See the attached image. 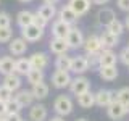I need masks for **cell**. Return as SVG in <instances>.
Listing matches in <instances>:
<instances>
[{
    "label": "cell",
    "instance_id": "5",
    "mask_svg": "<svg viewBox=\"0 0 129 121\" xmlns=\"http://www.w3.org/2000/svg\"><path fill=\"white\" fill-rule=\"evenodd\" d=\"M84 34H82V31L79 29V27H73L71 26V29L70 32H68V36H66V44H68V47L70 48H81L82 47V44H84Z\"/></svg>",
    "mask_w": 129,
    "mask_h": 121
},
{
    "label": "cell",
    "instance_id": "20",
    "mask_svg": "<svg viewBox=\"0 0 129 121\" xmlns=\"http://www.w3.org/2000/svg\"><path fill=\"white\" fill-rule=\"evenodd\" d=\"M115 18H116L115 11H113L111 8H108V7H103L102 10H99V13H97V23L102 24V26H108Z\"/></svg>",
    "mask_w": 129,
    "mask_h": 121
},
{
    "label": "cell",
    "instance_id": "11",
    "mask_svg": "<svg viewBox=\"0 0 129 121\" xmlns=\"http://www.w3.org/2000/svg\"><path fill=\"white\" fill-rule=\"evenodd\" d=\"M71 71L76 76H82L86 71H89V63L86 55H76L73 56V63H71Z\"/></svg>",
    "mask_w": 129,
    "mask_h": 121
},
{
    "label": "cell",
    "instance_id": "8",
    "mask_svg": "<svg viewBox=\"0 0 129 121\" xmlns=\"http://www.w3.org/2000/svg\"><path fill=\"white\" fill-rule=\"evenodd\" d=\"M82 48L86 53H97V52L102 50V42H100V36L97 34H90L84 39Z\"/></svg>",
    "mask_w": 129,
    "mask_h": 121
},
{
    "label": "cell",
    "instance_id": "6",
    "mask_svg": "<svg viewBox=\"0 0 129 121\" xmlns=\"http://www.w3.org/2000/svg\"><path fill=\"white\" fill-rule=\"evenodd\" d=\"M21 37L26 42H37L44 37V29L37 27L36 24H31V26H26L21 29Z\"/></svg>",
    "mask_w": 129,
    "mask_h": 121
},
{
    "label": "cell",
    "instance_id": "48",
    "mask_svg": "<svg viewBox=\"0 0 129 121\" xmlns=\"http://www.w3.org/2000/svg\"><path fill=\"white\" fill-rule=\"evenodd\" d=\"M0 121H7V115L5 116H0Z\"/></svg>",
    "mask_w": 129,
    "mask_h": 121
},
{
    "label": "cell",
    "instance_id": "34",
    "mask_svg": "<svg viewBox=\"0 0 129 121\" xmlns=\"http://www.w3.org/2000/svg\"><path fill=\"white\" fill-rule=\"evenodd\" d=\"M11 39H13L11 27H0V44H8Z\"/></svg>",
    "mask_w": 129,
    "mask_h": 121
},
{
    "label": "cell",
    "instance_id": "46",
    "mask_svg": "<svg viewBox=\"0 0 129 121\" xmlns=\"http://www.w3.org/2000/svg\"><path fill=\"white\" fill-rule=\"evenodd\" d=\"M124 27H126V29L129 31V15L126 16V19H124Z\"/></svg>",
    "mask_w": 129,
    "mask_h": 121
},
{
    "label": "cell",
    "instance_id": "35",
    "mask_svg": "<svg viewBox=\"0 0 129 121\" xmlns=\"http://www.w3.org/2000/svg\"><path fill=\"white\" fill-rule=\"evenodd\" d=\"M13 95H15V92H11L10 89L8 87H5L2 84V86H0V102H10L11 99H13Z\"/></svg>",
    "mask_w": 129,
    "mask_h": 121
},
{
    "label": "cell",
    "instance_id": "4",
    "mask_svg": "<svg viewBox=\"0 0 129 121\" xmlns=\"http://www.w3.org/2000/svg\"><path fill=\"white\" fill-rule=\"evenodd\" d=\"M115 100H116V92L110 90V89H99L95 92V105L102 108H107Z\"/></svg>",
    "mask_w": 129,
    "mask_h": 121
},
{
    "label": "cell",
    "instance_id": "26",
    "mask_svg": "<svg viewBox=\"0 0 129 121\" xmlns=\"http://www.w3.org/2000/svg\"><path fill=\"white\" fill-rule=\"evenodd\" d=\"M78 105L81 108H92L95 105V94L90 90L84 92V94L78 95Z\"/></svg>",
    "mask_w": 129,
    "mask_h": 121
},
{
    "label": "cell",
    "instance_id": "43",
    "mask_svg": "<svg viewBox=\"0 0 129 121\" xmlns=\"http://www.w3.org/2000/svg\"><path fill=\"white\" fill-rule=\"evenodd\" d=\"M92 3H95V5H107L110 0H90Z\"/></svg>",
    "mask_w": 129,
    "mask_h": 121
},
{
    "label": "cell",
    "instance_id": "1",
    "mask_svg": "<svg viewBox=\"0 0 129 121\" xmlns=\"http://www.w3.org/2000/svg\"><path fill=\"white\" fill-rule=\"evenodd\" d=\"M53 110L58 116H68L74 110V102L70 95H58L53 102Z\"/></svg>",
    "mask_w": 129,
    "mask_h": 121
},
{
    "label": "cell",
    "instance_id": "17",
    "mask_svg": "<svg viewBox=\"0 0 129 121\" xmlns=\"http://www.w3.org/2000/svg\"><path fill=\"white\" fill-rule=\"evenodd\" d=\"M70 29H71L70 24L63 23L61 19H56V21H53V24H52V36H53V37H58V39H66Z\"/></svg>",
    "mask_w": 129,
    "mask_h": 121
},
{
    "label": "cell",
    "instance_id": "3",
    "mask_svg": "<svg viewBox=\"0 0 129 121\" xmlns=\"http://www.w3.org/2000/svg\"><path fill=\"white\" fill-rule=\"evenodd\" d=\"M70 90L73 95H81L84 94V92L90 90V82H89L87 78H84V76H76V78L71 79V84H70Z\"/></svg>",
    "mask_w": 129,
    "mask_h": 121
},
{
    "label": "cell",
    "instance_id": "27",
    "mask_svg": "<svg viewBox=\"0 0 129 121\" xmlns=\"http://www.w3.org/2000/svg\"><path fill=\"white\" fill-rule=\"evenodd\" d=\"M99 76L103 81H115L118 78V68L115 66H100L99 68Z\"/></svg>",
    "mask_w": 129,
    "mask_h": 121
},
{
    "label": "cell",
    "instance_id": "2",
    "mask_svg": "<svg viewBox=\"0 0 129 121\" xmlns=\"http://www.w3.org/2000/svg\"><path fill=\"white\" fill-rule=\"evenodd\" d=\"M129 113V107H124L123 103H119L118 100H115V102H111L110 105L107 107V115L110 119H123L124 116H126Z\"/></svg>",
    "mask_w": 129,
    "mask_h": 121
},
{
    "label": "cell",
    "instance_id": "23",
    "mask_svg": "<svg viewBox=\"0 0 129 121\" xmlns=\"http://www.w3.org/2000/svg\"><path fill=\"white\" fill-rule=\"evenodd\" d=\"M39 16H42L44 19H47V21H50V19H53L55 16H56V8L55 5H50V3H44V5H40L37 8V11H36Z\"/></svg>",
    "mask_w": 129,
    "mask_h": 121
},
{
    "label": "cell",
    "instance_id": "12",
    "mask_svg": "<svg viewBox=\"0 0 129 121\" xmlns=\"http://www.w3.org/2000/svg\"><path fill=\"white\" fill-rule=\"evenodd\" d=\"M48 116L47 107L42 103H32L29 108V119L31 121H45Z\"/></svg>",
    "mask_w": 129,
    "mask_h": 121
},
{
    "label": "cell",
    "instance_id": "33",
    "mask_svg": "<svg viewBox=\"0 0 129 121\" xmlns=\"http://www.w3.org/2000/svg\"><path fill=\"white\" fill-rule=\"evenodd\" d=\"M21 110H23V107L15 99L7 102V115H18V113H21Z\"/></svg>",
    "mask_w": 129,
    "mask_h": 121
},
{
    "label": "cell",
    "instance_id": "18",
    "mask_svg": "<svg viewBox=\"0 0 129 121\" xmlns=\"http://www.w3.org/2000/svg\"><path fill=\"white\" fill-rule=\"evenodd\" d=\"M58 19H61L63 23H66V24H70V26H73V24H74V23L79 19V16L76 15L68 5H63V7L58 10Z\"/></svg>",
    "mask_w": 129,
    "mask_h": 121
},
{
    "label": "cell",
    "instance_id": "39",
    "mask_svg": "<svg viewBox=\"0 0 129 121\" xmlns=\"http://www.w3.org/2000/svg\"><path fill=\"white\" fill-rule=\"evenodd\" d=\"M47 19H44L42 16H39L37 13H34V21H32V24H36L37 27H40V29H45L47 27Z\"/></svg>",
    "mask_w": 129,
    "mask_h": 121
},
{
    "label": "cell",
    "instance_id": "38",
    "mask_svg": "<svg viewBox=\"0 0 129 121\" xmlns=\"http://www.w3.org/2000/svg\"><path fill=\"white\" fill-rule=\"evenodd\" d=\"M118 60L123 65H126V66H129V47H124L123 50L119 52V55H118Z\"/></svg>",
    "mask_w": 129,
    "mask_h": 121
},
{
    "label": "cell",
    "instance_id": "42",
    "mask_svg": "<svg viewBox=\"0 0 129 121\" xmlns=\"http://www.w3.org/2000/svg\"><path fill=\"white\" fill-rule=\"evenodd\" d=\"M5 115H7V103L0 102V116H5Z\"/></svg>",
    "mask_w": 129,
    "mask_h": 121
},
{
    "label": "cell",
    "instance_id": "44",
    "mask_svg": "<svg viewBox=\"0 0 129 121\" xmlns=\"http://www.w3.org/2000/svg\"><path fill=\"white\" fill-rule=\"evenodd\" d=\"M48 121H64V118H63V116H58V115H56V116H52Z\"/></svg>",
    "mask_w": 129,
    "mask_h": 121
},
{
    "label": "cell",
    "instance_id": "52",
    "mask_svg": "<svg viewBox=\"0 0 129 121\" xmlns=\"http://www.w3.org/2000/svg\"><path fill=\"white\" fill-rule=\"evenodd\" d=\"M127 68H129V66H127Z\"/></svg>",
    "mask_w": 129,
    "mask_h": 121
},
{
    "label": "cell",
    "instance_id": "16",
    "mask_svg": "<svg viewBox=\"0 0 129 121\" xmlns=\"http://www.w3.org/2000/svg\"><path fill=\"white\" fill-rule=\"evenodd\" d=\"M116 60H118V56H116V53L113 50H110V48H102L100 50V58H99L100 66H115Z\"/></svg>",
    "mask_w": 129,
    "mask_h": 121
},
{
    "label": "cell",
    "instance_id": "21",
    "mask_svg": "<svg viewBox=\"0 0 129 121\" xmlns=\"http://www.w3.org/2000/svg\"><path fill=\"white\" fill-rule=\"evenodd\" d=\"M100 42H102V48H111L116 47L119 44V37L115 34H111V32L108 31H103L102 34H100Z\"/></svg>",
    "mask_w": 129,
    "mask_h": 121
},
{
    "label": "cell",
    "instance_id": "14",
    "mask_svg": "<svg viewBox=\"0 0 129 121\" xmlns=\"http://www.w3.org/2000/svg\"><path fill=\"white\" fill-rule=\"evenodd\" d=\"M13 99L18 102L21 107H31L32 103H34V95H32L31 90H26V89H19V90H16V94L13 95Z\"/></svg>",
    "mask_w": 129,
    "mask_h": 121
},
{
    "label": "cell",
    "instance_id": "45",
    "mask_svg": "<svg viewBox=\"0 0 129 121\" xmlns=\"http://www.w3.org/2000/svg\"><path fill=\"white\" fill-rule=\"evenodd\" d=\"M60 0H44V3H50V5H55V3H58Z\"/></svg>",
    "mask_w": 129,
    "mask_h": 121
},
{
    "label": "cell",
    "instance_id": "29",
    "mask_svg": "<svg viewBox=\"0 0 129 121\" xmlns=\"http://www.w3.org/2000/svg\"><path fill=\"white\" fill-rule=\"evenodd\" d=\"M48 86L45 82H39V84H34L31 89V92H32V95H34V99H37V100H42V99H45V97L48 95Z\"/></svg>",
    "mask_w": 129,
    "mask_h": 121
},
{
    "label": "cell",
    "instance_id": "24",
    "mask_svg": "<svg viewBox=\"0 0 129 121\" xmlns=\"http://www.w3.org/2000/svg\"><path fill=\"white\" fill-rule=\"evenodd\" d=\"M32 21H34V13L29 10H21L18 15H16V23H18V26L21 27H26V26H31Z\"/></svg>",
    "mask_w": 129,
    "mask_h": 121
},
{
    "label": "cell",
    "instance_id": "25",
    "mask_svg": "<svg viewBox=\"0 0 129 121\" xmlns=\"http://www.w3.org/2000/svg\"><path fill=\"white\" fill-rule=\"evenodd\" d=\"M71 63H73V56L64 53V55H56L55 60V68L60 71H71Z\"/></svg>",
    "mask_w": 129,
    "mask_h": 121
},
{
    "label": "cell",
    "instance_id": "28",
    "mask_svg": "<svg viewBox=\"0 0 129 121\" xmlns=\"http://www.w3.org/2000/svg\"><path fill=\"white\" fill-rule=\"evenodd\" d=\"M31 70V63L29 58H18L15 62V73L18 76H26Z\"/></svg>",
    "mask_w": 129,
    "mask_h": 121
},
{
    "label": "cell",
    "instance_id": "30",
    "mask_svg": "<svg viewBox=\"0 0 129 121\" xmlns=\"http://www.w3.org/2000/svg\"><path fill=\"white\" fill-rule=\"evenodd\" d=\"M27 78V82L31 84V86H34V84H39L44 81V71L42 70H34V68H31L29 73L26 74Z\"/></svg>",
    "mask_w": 129,
    "mask_h": 121
},
{
    "label": "cell",
    "instance_id": "41",
    "mask_svg": "<svg viewBox=\"0 0 129 121\" xmlns=\"http://www.w3.org/2000/svg\"><path fill=\"white\" fill-rule=\"evenodd\" d=\"M7 121H23L21 118V115H7Z\"/></svg>",
    "mask_w": 129,
    "mask_h": 121
},
{
    "label": "cell",
    "instance_id": "32",
    "mask_svg": "<svg viewBox=\"0 0 129 121\" xmlns=\"http://www.w3.org/2000/svg\"><path fill=\"white\" fill-rule=\"evenodd\" d=\"M116 100L124 107H129V87H121L119 90H116Z\"/></svg>",
    "mask_w": 129,
    "mask_h": 121
},
{
    "label": "cell",
    "instance_id": "15",
    "mask_svg": "<svg viewBox=\"0 0 129 121\" xmlns=\"http://www.w3.org/2000/svg\"><path fill=\"white\" fill-rule=\"evenodd\" d=\"M90 3H92L90 0H70V2H68V7H70L78 16H82L90 10Z\"/></svg>",
    "mask_w": 129,
    "mask_h": 121
},
{
    "label": "cell",
    "instance_id": "19",
    "mask_svg": "<svg viewBox=\"0 0 129 121\" xmlns=\"http://www.w3.org/2000/svg\"><path fill=\"white\" fill-rule=\"evenodd\" d=\"M3 86L8 87L11 92H16L21 89V76H18L16 73H11V74L3 76Z\"/></svg>",
    "mask_w": 129,
    "mask_h": 121
},
{
    "label": "cell",
    "instance_id": "9",
    "mask_svg": "<svg viewBox=\"0 0 129 121\" xmlns=\"http://www.w3.org/2000/svg\"><path fill=\"white\" fill-rule=\"evenodd\" d=\"M29 63H31V68H34V70H45L48 66V63H50V60H48V55L44 53V52H34L31 56H29Z\"/></svg>",
    "mask_w": 129,
    "mask_h": 121
},
{
    "label": "cell",
    "instance_id": "51",
    "mask_svg": "<svg viewBox=\"0 0 129 121\" xmlns=\"http://www.w3.org/2000/svg\"><path fill=\"white\" fill-rule=\"evenodd\" d=\"M127 44H129V42H127ZM127 47H129V45H127Z\"/></svg>",
    "mask_w": 129,
    "mask_h": 121
},
{
    "label": "cell",
    "instance_id": "47",
    "mask_svg": "<svg viewBox=\"0 0 129 121\" xmlns=\"http://www.w3.org/2000/svg\"><path fill=\"white\" fill-rule=\"evenodd\" d=\"M18 2H21V3H29V2H32V0H18Z\"/></svg>",
    "mask_w": 129,
    "mask_h": 121
},
{
    "label": "cell",
    "instance_id": "49",
    "mask_svg": "<svg viewBox=\"0 0 129 121\" xmlns=\"http://www.w3.org/2000/svg\"><path fill=\"white\" fill-rule=\"evenodd\" d=\"M76 121H87V119H86V118H78Z\"/></svg>",
    "mask_w": 129,
    "mask_h": 121
},
{
    "label": "cell",
    "instance_id": "50",
    "mask_svg": "<svg viewBox=\"0 0 129 121\" xmlns=\"http://www.w3.org/2000/svg\"><path fill=\"white\" fill-rule=\"evenodd\" d=\"M23 121H26V119H23Z\"/></svg>",
    "mask_w": 129,
    "mask_h": 121
},
{
    "label": "cell",
    "instance_id": "13",
    "mask_svg": "<svg viewBox=\"0 0 129 121\" xmlns=\"http://www.w3.org/2000/svg\"><path fill=\"white\" fill-rule=\"evenodd\" d=\"M48 48H50V52L55 53V55H64L70 50V47H68V44H66V39H58V37L50 39Z\"/></svg>",
    "mask_w": 129,
    "mask_h": 121
},
{
    "label": "cell",
    "instance_id": "10",
    "mask_svg": "<svg viewBox=\"0 0 129 121\" xmlns=\"http://www.w3.org/2000/svg\"><path fill=\"white\" fill-rule=\"evenodd\" d=\"M27 50V42L24 40L23 37H16V39H11L8 42V52L15 56H21L26 53Z\"/></svg>",
    "mask_w": 129,
    "mask_h": 121
},
{
    "label": "cell",
    "instance_id": "36",
    "mask_svg": "<svg viewBox=\"0 0 129 121\" xmlns=\"http://www.w3.org/2000/svg\"><path fill=\"white\" fill-rule=\"evenodd\" d=\"M86 58H87V63H89V68H99V58H100V52L97 53H86Z\"/></svg>",
    "mask_w": 129,
    "mask_h": 121
},
{
    "label": "cell",
    "instance_id": "7",
    "mask_svg": "<svg viewBox=\"0 0 129 121\" xmlns=\"http://www.w3.org/2000/svg\"><path fill=\"white\" fill-rule=\"evenodd\" d=\"M71 79H73V78H71L70 71H60V70H55V73L52 74V84H53V87H56V89L70 87Z\"/></svg>",
    "mask_w": 129,
    "mask_h": 121
},
{
    "label": "cell",
    "instance_id": "37",
    "mask_svg": "<svg viewBox=\"0 0 129 121\" xmlns=\"http://www.w3.org/2000/svg\"><path fill=\"white\" fill-rule=\"evenodd\" d=\"M0 27H11V18L7 11H0Z\"/></svg>",
    "mask_w": 129,
    "mask_h": 121
},
{
    "label": "cell",
    "instance_id": "40",
    "mask_svg": "<svg viewBox=\"0 0 129 121\" xmlns=\"http://www.w3.org/2000/svg\"><path fill=\"white\" fill-rule=\"evenodd\" d=\"M118 8L129 13V0H118Z\"/></svg>",
    "mask_w": 129,
    "mask_h": 121
},
{
    "label": "cell",
    "instance_id": "31",
    "mask_svg": "<svg viewBox=\"0 0 129 121\" xmlns=\"http://www.w3.org/2000/svg\"><path fill=\"white\" fill-rule=\"evenodd\" d=\"M124 29H126V27H124V23H123V21H119V19H116V18L107 26V31H108V32H111V34H115V36H118V37L124 32Z\"/></svg>",
    "mask_w": 129,
    "mask_h": 121
},
{
    "label": "cell",
    "instance_id": "22",
    "mask_svg": "<svg viewBox=\"0 0 129 121\" xmlns=\"http://www.w3.org/2000/svg\"><path fill=\"white\" fill-rule=\"evenodd\" d=\"M15 62L16 60L13 56H10V55L2 56V58H0V73H2L3 76L15 73Z\"/></svg>",
    "mask_w": 129,
    "mask_h": 121
}]
</instances>
